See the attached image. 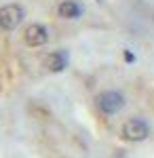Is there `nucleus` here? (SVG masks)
<instances>
[{"instance_id":"nucleus-1","label":"nucleus","mask_w":154,"mask_h":158,"mask_svg":"<svg viewBox=\"0 0 154 158\" xmlns=\"http://www.w3.org/2000/svg\"><path fill=\"white\" fill-rule=\"evenodd\" d=\"M120 137L131 143H139L150 137V124L143 118H129L120 129Z\"/></svg>"},{"instance_id":"nucleus-5","label":"nucleus","mask_w":154,"mask_h":158,"mask_svg":"<svg viewBox=\"0 0 154 158\" xmlns=\"http://www.w3.org/2000/svg\"><path fill=\"white\" fill-rule=\"evenodd\" d=\"M68 63H70V55H68V51H53V53H49L47 59H45V68H47L49 72L53 74H59L63 72L66 68H68Z\"/></svg>"},{"instance_id":"nucleus-6","label":"nucleus","mask_w":154,"mask_h":158,"mask_svg":"<svg viewBox=\"0 0 154 158\" xmlns=\"http://www.w3.org/2000/svg\"><path fill=\"white\" fill-rule=\"evenodd\" d=\"M84 13V6L76 0H61L57 6V15L61 19H80Z\"/></svg>"},{"instance_id":"nucleus-3","label":"nucleus","mask_w":154,"mask_h":158,"mask_svg":"<svg viewBox=\"0 0 154 158\" xmlns=\"http://www.w3.org/2000/svg\"><path fill=\"white\" fill-rule=\"evenodd\" d=\"M24 17H25V11L21 4H4L0 9V30H4V32L17 30L19 23L24 21Z\"/></svg>"},{"instance_id":"nucleus-2","label":"nucleus","mask_w":154,"mask_h":158,"mask_svg":"<svg viewBox=\"0 0 154 158\" xmlns=\"http://www.w3.org/2000/svg\"><path fill=\"white\" fill-rule=\"evenodd\" d=\"M95 101H97L99 112L106 114V116H114L125 108V95L120 91H104V93L97 95Z\"/></svg>"},{"instance_id":"nucleus-4","label":"nucleus","mask_w":154,"mask_h":158,"mask_svg":"<svg viewBox=\"0 0 154 158\" xmlns=\"http://www.w3.org/2000/svg\"><path fill=\"white\" fill-rule=\"evenodd\" d=\"M24 42L28 47H45L49 42V27L42 23H30L28 27L24 30Z\"/></svg>"},{"instance_id":"nucleus-7","label":"nucleus","mask_w":154,"mask_h":158,"mask_svg":"<svg viewBox=\"0 0 154 158\" xmlns=\"http://www.w3.org/2000/svg\"><path fill=\"white\" fill-rule=\"evenodd\" d=\"M125 61H129V63H133V61H135V55H133L131 51H125Z\"/></svg>"}]
</instances>
